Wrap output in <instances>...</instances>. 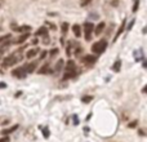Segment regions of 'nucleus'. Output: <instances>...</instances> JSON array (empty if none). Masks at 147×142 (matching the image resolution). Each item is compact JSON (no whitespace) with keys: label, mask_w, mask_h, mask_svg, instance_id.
Instances as JSON below:
<instances>
[{"label":"nucleus","mask_w":147,"mask_h":142,"mask_svg":"<svg viewBox=\"0 0 147 142\" xmlns=\"http://www.w3.org/2000/svg\"><path fill=\"white\" fill-rule=\"evenodd\" d=\"M23 60V51L22 49H18V51L10 53L9 56H7L4 60H3L1 66L4 69H8V67H12L14 65H17L18 62H21Z\"/></svg>","instance_id":"nucleus-1"},{"label":"nucleus","mask_w":147,"mask_h":142,"mask_svg":"<svg viewBox=\"0 0 147 142\" xmlns=\"http://www.w3.org/2000/svg\"><path fill=\"white\" fill-rule=\"evenodd\" d=\"M76 76V65L75 62L70 60L66 65H65V74L62 76L63 80H69V79H72Z\"/></svg>","instance_id":"nucleus-2"},{"label":"nucleus","mask_w":147,"mask_h":142,"mask_svg":"<svg viewBox=\"0 0 147 142\" xmlns=\"http://www.w3.org/2000/svg\"><path fill=\"white\" fill-rule=\"evenodd\" d=\"M107 48V41L106 40H99L97 43H94L92 45V52L96 54H101L103 53V51Z\"/></svg>","instance_id":"nucleus-3"},{"label":"nucleus","mask_w":147,"mask_h":142,"mask_svg":"<svg viewBox=\"0 0 147 142\" xmlns=\"http://www.w3.org/2000/svg\"><path fill=\"white\" fill-rule=\"evenodd\" d=\"M93 28L94 25L92 22H85L84 23V36H85V40H90L92 36H93Z\"/></svg>","instance_id":"nucleus-4"},{"label":"nucleus","mask_w":147,"mask_h":142,"mask_svg":"<svg viewBox=\"0 0 147 142\" xmlns=\"http://www.w3.org/2000/svg\"><path fill=\"white\" fill-rule=\"evenodd\" d=\"M12 75L14 78H18V79H22L26 76V70H25V66H21V67H17L12 71Z\"/></svg>","instance_id":"nucleus-5"},{"label":"nucleus","mask_w":147,"mask_h":142,"mask_svg":"<svg viewBox=\"0 0 147 142\" xmlns=\"http://www.w3.org/2000/svg\"><path fill=\"white\" fill-rule=\"evenodd\" d=\"M105 27H106V23H105V22H99L98 25L93 28V34H94V35H101V34L103 32V28Z\"/></svg>","instance_id":"nucleus-6"},{"label":"nucleus","mask_w":147,"mask_h":142,"mask_svg":"<svg viewBox=\"0 0 147 142\" xmlns=\"http://www.w3.org/2000/svg\"><path fill=\"white\" fill-rule=\"evenodd\" d=\"M36 66H38V64H36V62H30V64H27L25 66L26 74H32L34 71L36 70Z\"/></svg>","instance_id":"nucleus-7"},{"label":"nucleus","mask_w":147,"mask_h":142,"mask_svg":"<svg viewBox=\"0 0 147 142\" xmlns=\"http://www.w3.org/2000/svg\"><path fill=\"white\" fill-rule=\"evenodd\" d=\"M83 62H84V64H88V65L96 64V57H94V56H90V54H89V56H85V57L83 58Z\"/></svg>","instance_id":"nucleus-8"},{"label":"nucleus","mask_w":147,"mask_h":142,"mask_svg":"<svg viewBox=\"0 0 147 142\" xmlns=\"http://www.w3.org/2000/svg\"><path fill=\"white\" fill-rule=\"evenodd\" d=\"M72 31H74V35H75L76 38H80L81 32H83V31H81V27L79 25H74L72 26Z\"/></svg>","instance_id":"nucleus-9"},{"label":"nucleus","mask_w":147,"mask_h":142,"mask_svg":"<svg viewBox=\"0 0 147 142\" xmlns=\"http://www.w3.org/2000/svg\"><path fill=\"white\" fill-rule=\"evenodd\" d=\"M38 52H39V49H36V48H34V49H30V51L26 53V57H27L28 60L30 58H34V57L38 54Z\"/></svg>","instance_id":"nucleus-10"},{"label":"nucleus","mask_w":147,"mask_h":142,"mask_svg":"<svg viewBox=\"0 0 147 142\" xmlns=\"http://www.w3.org/2000/svg\"><path fill=\"white\" fill-rule=\"evenodd\" d=\"M63 65H65V64H63V60H59V61L57 62L56 67H54V72H56V74H54V75H57V74H58L59 71L62 70V67H63Z\"/></svg>","instance_id":"nucleus-11"},{"label":"nucleus","mask_w":147,"mask_h":142,"mask_svg":"<svg viewBox=\"0 0 147 142\" xmlns=\"http://www.w3.org/2000/svg\"><path fill=\"white\" fill-rule=\"evenodd\" d=\"M10 45V41H5L4 45H0V58L3 57V54H4V52L8 49V47Z\"/></svg>","instance_id":"nucleus-12"},{"label":"nucleus","mask_w":147,"mask_h":142,"mask_svg":"<svg viewBox=\"0 0 147 142\" xmlns=\"http://www.w3.org/2000/svg\"><path fill=\"white\" fill-rule=\"evenodd\" d=\"M28 35H30V34H28V32H26L25 35H21L20 38H18L17 40H16V44H21V43H23V41H25L26 39L28 38Z\"/></svg>","instance_id":"nucleus-13"},{"label":"nucleus","mask_w":147,"mask_h":142,"mask_svg":"<svg viewBox=\"0 0 147 142\" xmlns=\"http://www.w3.org/2000/svg\"><path fill=\"white\" fill-rule=\"evenodd\" d=\"M48 72H51V69H49V65L48 64L39 70V74H41V75H43V74H48Z\"/></svg>","instance_id":"nucleus-14"},{"label":"nucleus","mask_w":147,"mask_h":142,"mask_svg":"<svg viewBox=\"0 0 147 142\" xmlns=\"http://www.w3.org/2000/svg\"><path fill=\"white\" fill-rule=\"evenodd\" d=\"M124 26H125V22H123V25L120 26V28H119V31H117V34L115 35V38H114V41H116V39L119 38L120 35H121V32H123V30H124Z\"/></svg>","instance_id":"nucleus-15"},{"label":"nucleus","mask_w":147,"mask_h":142,"mask_svg":"<svg viewBox=\"0 0 147 142\" xmlns=\"http://www.w3.org/2000/svg\"><path fill=\"white\" fill-rule=\"evenodd\" d=\"M61 28H62V34H65V35H66L67 30H69V23L63 22V23H62V26H61Z\"/></svg>","instance_id":"nucleus-16"},{"label":"nucleus","mask_w":147,"mask_h":142,"mask_svg":"<svg viewBox=\"0 0 147 142\" xmlns=\"http://www.w3.org/2000/svg\"><path fill=\"white\" fill-rule=\"evenodd\" d=\"M17 125H14V127H12V128H9V129H5V131H3V135H9V133H12L13 131H16L17 129Z\"/></svg>","instance_id":"nucleus-17"},{"label":"nucleus","mask_w":147,"mask_h":142,"mask_svg":"<svg viewBox=\"0 0 147 142\" xmlns=\"http://www.w3.org/2000/svg\"><path fill=\"white\" fill-rule=\"evenodd\" d=\"M138 5H140V0H134V4H133V13H136L137 12V9H138Z\"/></svg>","instance_id":"nucleus-18"},{"label":"nucleus","mask_w":147,"mask_h":142,"mask_svg":"<svg viewBox=\"0 0 147 142\" xmlns=\"http://www.w3.org/2000/svg\"><path fill=\"white\" fill-rule=\"evenodd\" d=\"M36 34H38V35H48V34H47V28H39Z\"/></svg>","instance_id":"nucleus-19"},{"label":"nucleus","mask_w":147,"mask_h":142,"mask_svg":"<svg viewBox=\"0 0 147 142\" xmlns=\"http://www.w3.org/2000/svg\"><path fill=\"white\" fill-rule=\"evenodd\" d=\"M57 53H58V49H57V48H54V49H52V51H51V56H52V57L56 56Z\"/></svg>","instance_id":"nucleus-20"},{"label":"nucleus","mask_w":147,"mask_h":142,"mask_svg":"<svg viewBox=\"0 0 147 142\" xmlns=\"http://www.w3.org/2000/svg\"><path fill=\"white\" fill-rule=\"evenodd\" d=\"M0 142H9V137H3V138H0Z\"/></svg>","instance_id":"nucleus-21"},{"label":"nucleus","mask_w":147,"mask_h":142,"mask_svg":"<svg viewBox=\"0 0 147 142\" xmlns=\"http://www.w3.org/2000/svg\"><path fill=\"white\" fill-rule=\"evenodd\" d=\"M3 4H4V0H0V8L3 7Z\"/></svg>","instance_id":"nucleus-22"},{"label":"nucleus","mask_w":147,"mask_h":142,"mask_svg":"<svg viewBox=\"0 0 147 142\" xmlns=\"http://www.w3.org/2000/svg\"><path fill=\"white\" fill-rule=\"evenodd\" d=\"M89 1V0H84V3H83V4H86V3H88Z\"/></svg>","instance_id":"nucleus-23"}]
</instances>
